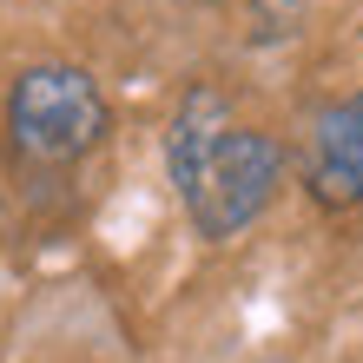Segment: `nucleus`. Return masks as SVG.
Listing matches in <instances>:
<instances>
[{
	"instance_id": "f03ea898",
	"label": "nucleus",
	"mask_w": 363,
	"mask_h": 363,
	"mask_svg": "<svg viewBox=\"0 0 363 363\" xmlns=\"http://www.w3.org/2000/svg\"><path fill=\"white\" fill-rule=\"evenodd\" d=\"M113 125V106H106L99 79L86 67H67V60H40L13 79L7 93V145L27 165H73L86 159L93 145Z\"/></svg>"
},
{
	"instance_id": "20e7f679",
	"label": "nucleus",
	"mask_w": 363,
	"mask_h": 363,
	"mask_svg": "<svg viewBox=\"0 0 363 363\" xmlns=\"http://www.w3.org/2000/svg\"><path fill=\"white\" fill-rule=\"evenodd\" d=\"M264 363H277V357H264Z\"/></svg>"
},
{
	"instance_id": "7ed1b4c3",
	"label": "nucleus",
	"mask_w": 363,
	"mask_h": 363,
	"mask_svg": "<svg viewBox=\"0 0 363 363\" xmlns=\"http://www.w3.org/2000/svg\"><path fill=\"white\" fill-rule=\"evenodd\" d=\"M304 185H311V199L330 205V211L363 205V93L330 99L324 113L311 119V139H304Z\"/></svg>"
},
{
	"instance_id": "f257e3e1",
	"label": "nucleus",
	"mask_w": 363,
	"mask_h": 363,
	"mask_svg": "<svg viewBox=\"0 0 363 363\" xmlns=\"http://www.w3.org/2000/svg\"><path fill=\"white\" fill-rule=\"evenodd\" d=\"M165 165L199 238H238L284 179L277 139L258 125H238L218 86H191L179 99L172 133H165Z\"/></svg>"
}]
</instances>
